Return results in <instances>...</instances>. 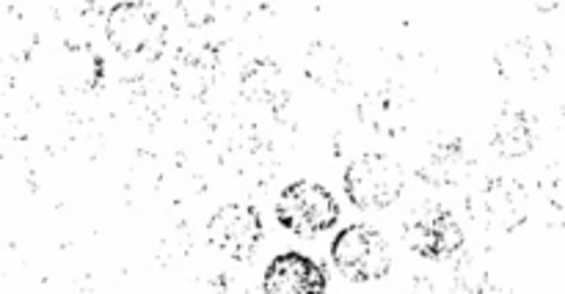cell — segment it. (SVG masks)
I'll return each mask as SVG.
<instances>
[{
    "label": "cell",
    "instance_id": "cell-10",
    "mask_svg": "<svg viewBox=\"0 0 565 294\" xmlns=\"http://www.w3.org/2000/svg\"><path fill=\"white\" fill-rule=\"evenodd\" d=\"M215 77V55L210 50H182L171 64V86L180 97L202 99Z\"/></svg>",
    "mask_w": 565,
    "mask_h": 294
},
{
    "label": "cell",
    "instance_id": "cell-14",
    "mask_svg": "<svg viewBox=\"0 0 565 294\" xmlns=\"http://www.w3.org/2000/svg\"><path fill=\"white\" fill-rule=\"evenodd\" d=\"M345 72L348 66L345 61H342L340 50L323 42L312 44V50H309L307 55V75L312 77V80H318L320 86L326 88H337L348 80Z\"/></svg>",
    "mask_w": 565,
    "mask_h": 294
},
{
    "label": "cell",
    "instance_id": "cell-9",
    "mask_svg": "<svg viewBox=\"0 0 565 294\" xmlns=\"http://www.w3.org/2000/svg\"><path fill=\"white\" fill-rule=\"evenodd\" d=\"M497 66L500 75L511 83H535L550 75L552 47L550 42L535 36L511 39L497 50Z\"/></svg>",
    "mask_w": 565,
    "mask_h": 294
},
{
    "label": "cell",
    "instance_id": "cell-8",
    "mask_svg": "<svg viewBox=\"0 0 565 294\" xmlns=\"http://www.w3.org/2000/svg\"><path fill=\"white\" fill-rule=\"evenodd\" d=\"M326 270L303 253H281L268 264L265 294H326Z\"/></svg>",
    "mask_w": 565,
    "mask_h": 294
},
{
    "label": "cell",
    "instance_id": "cell-5",
    "mask_svg": "<svg viewBox=\"0 0 565 294\" xmlns=\"http://www.w3.org/2000/svg\"><path fill=\"white\" fill-rule=\"evenodd\" d=\"M403 242L423 259H450L463 248V229L441 204H423L403 224Z\"/></svg>",
    "mask_w": 565,
    "mask_h": 294
},
{
    "label": "cell",
    "instance_id": "cell-12",
    "mask_svg": "<svg viewBox=\"0 0 565 294\" xmlns=\"http://www.w3.org/2000/svg\"><path fill=\"white\" fill-rule=\"evenodd\" d=\"M491 146L502 157H524V154H530V149H533V124H530V116L522 113V110H502L494 121Z\"/></svg>",
    "mask_w": 565,
    "mask_h": 294
},
{
    "label": "cell",
    "instance_id": "cell-13",
    "mask_svg": "<svg viewBox=\"0 0 565 294\" xmlns=\"http://www.w3.org/2000/svg\"><path fill=\"white\" fill-rule=\"evenodd\" d=\"M359 113H362L364 124H370L379 132H386V135H395V132L406 130L403 105L397 102L390 91L370 94V97L359 105Z\"/></svg>",
    "mask_w": 565,
    "mask_h": 294
},
{
    "label": "cell",
    "instance_id": "cell-16",
    "mask_svg": "<svg viewBox=\"0 0 565 294\" xmlns=\"http://www.w3.org/2000/svg\"><path fill=\"white\" fill-rule=\"evenodd\" d=\"M33 44H36V36L22 22L20 14H14V11L0 14V55H6V58H25Z\"/></svg>",
    "mask_w": 565,
    "mask_h": 294
},
{
    "label": "cell",
    "instance_id": "cell-4",
    "mask_svg": "<svg viewBox=\"0 0 565 294\" xmlns=\"http://www.w3.org/2000/svg\"><path fill=\"white\" fill-rule=\"evenodd\" d=\"M331 259L337 270L353 284H373L390 275L392 253L381 231L373 226H351L342 229L331 242Z\"/></svg>",
    "mask_w": 565,
    "mask_h": 294
},
{
    "label": "cell",
    "instance_id": "cell-6",
    "mask_svg": "<svg viewBox=\"0 0 565 294\" xmlns=\"http://www.w3.org/2000/svg\"><path fill=\"white\" fill-rule=\"evenodd\" d=\"M469 215L489 231L511 235L527 220V193L516 179L497 176L469 196Z\"/></svg>",
    "mask_w": 565,
    "mask_h": 294
},
{
    "label": "cell",
    "instance_id": "cell-2",
    "mask_svg": "<svg viewBox=\"0 0 565 294\" xmlns=\"http://www.w3.org/2000/svg\"><path fill=\"white\" fill-rule=\"evenodd\" d=\"M345 196L356 209H386L403 196L406 174L392 157L379 152L353 160L342 176Z\"/></svg>",
    "mask_w": 565,
    "mask_h": 294
},
{
    "label": "cell",
    "instance_id": "cell-7",
    "mask_svg": "<svg viewBox=\"0 0 565 294\" xmlns=\"http://www.w3.org/2000/svg\"><path fill=\"white\" fill-rule=\"evenodd\" d=\"M207 240L224 257L246 262L263 240V218L248 204H226L207 220Z\"/></svg>",
    "mask_w": 565,
    "mask_h": 294
},
{
    "label": "cell",
    "instance_id": "cell-15",
    "mask_svg": "<svg viewBox=\"0 0 565 294\" xmlns=\"http://www.w3.org/2000/svg\"><path fill=\"white\" fill-rule=\"evenodd\" d=\"M285 77H281V69L270 58L257 61L252 69L243 77V88H246L248 99H257V102L276 105V99L285 97Z\"/></svg>",
    "mask_w": 565,
    "mask_h": 294
},
{
    "label": "cell",
    "instance_id": "cell-3",
    "mask_svg": "<svg viewBox=\"0 0 565 294\" xmlns=\"http://www.w3.org/2000/svg\"><path fill=\"white\" fill-rule=\"evenodd\" d=\"M276 220L296 237H318L334 229L340 204L318 182H292L276 202Z\"/></svg>",
    "mask_w": 565,
    "mask_h": 294
},
{
    "label": "cell",
    "instance_id": "cell-1",
    "mask_svg": "<svg viewBox=\"0 0 565 294\" xmlns=\"http://www.w3.org/2000/svg\"><path fill=\"white\" fill-rule=\"evenodd\" d=\"M105 36L114 44L116 53L127 58H160L166 50L169 33L158 11L147 3H116L105 17Z\"/></svg>",
    "mask_w": 565,
    "mask_h": 294
},
{
    "label": "cell",
    "instance_id": "cell-17",
    "mask_svg": "<svg viewBox=\"0 0 565 294\" xmlns=\"http://www.w3.org/2000/svg\"><path fill=\"white\" fill-rule=\"evenodd\" d=\"M182 14H185L188 25L193 28H204L213 22V3H207V0H202V3H180Z\"/></svg>",
    "mask_w": 565,
    "mask_h": 294
},
{
    "label": "cell",
    "instance_id": "cell-11",
    "mask_svg": "<svg viewBox=\"0 0 565 294\" xmlns=\"http://www.w3.org/2000/svg\"><path fill=\"white\" fill-rule=\"evenodd\" d=\"M469 168H472V163H469L461 141L436 143V146L430 149L428 160L419 165V179H425L428 185L436 187H450L467 179Z\"/></svg>",
    "mask_w": 565,
    "mask_h": 294
}]
</instances>
